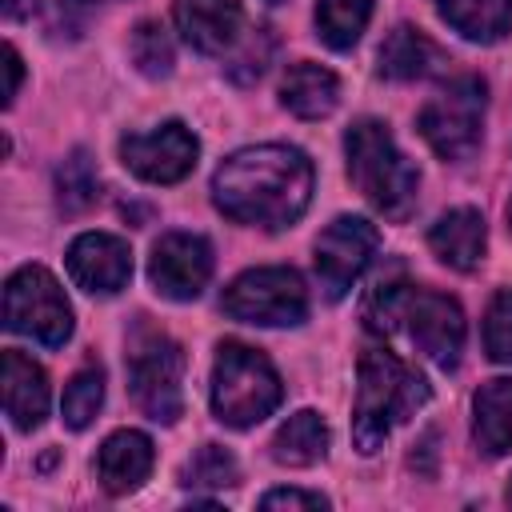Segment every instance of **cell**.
Listing matches in <instances>:
<instances>
[{
  "mask_svg": "<svg viewBox=\"0 0 512 512\" xmlns=\"http://www.w3.org/2000/svg\"><path fill=\"white\" fill-rule=\"evenodd\" d=\"M284 396L276 368L248 344L224 340L212 364V412L228 428L260 424Z\"/></svg>",
  "mask_w": 512,
  "mask_h": 512,
  "instance_id": "cell-4",
  "label": "cell"
},
{
  "mask_svg": "<svg viewBox=\"0 0 512 512\" xmlns=\"http://www.w3.org/2000/svg\"><path fill=\"white\" fill-rule=\"evenodd\" d=\"M4 72H8L4 104H12V100H16V92H20V76H24V68H20V52H16L12 44H4Z\"/></svg>",
  "mask_w": 512,
  "mask_h": 512,
  "instance_id": "cell-31",
  "label": "cell"
},
{
  "mask_svg": "<svg viewBox=\"0 0 512 512\" xmlns=\"http://www.w3.org/2000/svg\"><path fill=\"white\" fill-rule=\"evenodd\" d=\"M4 328L28 336L44 348H60L72 336V304L56 276L40 264H28L4 284Z\"/></svg>",
  "mask_w": 512,
  "mask_h": 512,
  "instance_id": "cell-5",
  "label": "cell"
},
{
  "mask_svg": "<svg viewBox=\"0 0 512 512\" xmlns=\"http://www.w3.org/2000/svg\"><path fill=\"white\" fill-rule=\"evenodd\" d=\"M180 376H184L180 344H172L168 336H148L144 344H136V352L128 360V388L148 420L176 424V416L184 408Z\"/></svg>",
  "mask_w": 512,
  "mask_h": 512,
  "instance_id": "cell-8",
  "label": "cell"
},
{
  "mask_svg": "<svg viewBox=\"0 0 512 512\" xmlns=\"http://www.w3.org/2000/svg\"><path fill=\"white\" fill-rule=\"evenodd\" d=\"M508 504H512V484H508Z\"/></svg>",
  "mask_w": 512,
  "mask_h": 512,
  "instance_id": "cell-34",
  "label": "cell"
},
{
  "mask_svg": "<svg viewBox=\"0 0 512 512\" xmlns=\"http://www.w3.org/2000/svg\"><path fill=\"white\" fill-rule=\"evenodd\" d=\"M324 452H328V424L312 408L292 412L272 436V460L288 464V468H308V464L324 460Z\"/></svg>",
  "mask_w": 512,
  "mask_h": 512,
  "instance_id": "cell-21",
  "label": "cell"
},
{
  "mask_svg": "<svg viewBox=\"0 0 512 512\" xmlns=\"http://www.w3.org/2000/svg\"><path fill=\"white\" fill-rule=\"evenodd\" d=\"M56 196H60V208L64 212H84L96 204L100 196V176H96V164L84 148H76L60 168H56Z\"/></svg>",
  "mask_w": 512,
  "mask_h": 512,
  "instance_id": "cell-24",
  "label": "cell"
},
{
  "mask_svg": "<svg viewBox=\"0 0 512 512\" xmlns=\"http://www.w3.org/2000/svg\"><path fill=\"white\" fill-rule=\"evenodd\" d=\"M260 508H328L320 492H300V488H272L264 492Z\"/></svg>",
  "mask_w": 512,
  "mask_h": 512,
  "instance_id": "cell-30",
  "label": "cell"
},
{
  "mask_svg": "<svg viewBox=\"0 0 512 512\" xmlns=\"http://www.w3.org/2000/svg\"><path fill=\"white\" fill-rule=\"evenodd\" d=\"M268 56H272V32H268V28H256L252 44L236 56V64L228 68V76L240 80V84H248V80H256V76L268 68Z\"/></svg>",
  "mask_w": 512,
  "mask_h": 512,
  "instance_id": "cell-29",
  "label": "cell"
},
{
  "mask_svg": "<svg viewBox=\"0 0 512 512\" xmlns=\"http://www.w3.org/2000/svg\"><path fill=\"white\" fill-rule=\"evenodd\" d=\"M472 436L484 456L512 452V380H488L472 396Z\"/></svg>",
  "mask_w": 512,
  "mask_h": 512,
  "instance_id": "cell-19",
  "label": "cell"
},
{
  "mask_svg": "<svg viewBox=\"0 0 512 512\" xmlns=\"http://www.w3.org/2000/svg\"><path fill=\"white\" fill-rule=\"evenodd\" d=\"M356 412H352V440L360 456L384 448L388 432L412 420L428 404V384L420 372L400 364L384 348H364L356 368Z\"/></svg>",
  "mask_w": 512,
  "mask_h": 512,
  "instance_id": "cell-2",
  "label": "cell"
},
{
  "mask_svg": "<svg viewBox=\"0 0 512 512\" xmlns=\"http://www.w3.org/2000/svg\"><path fill=\"white\" fill-rule=\"evenodd\" d=\"M68 276L92 296H112L132 280V252L112 232H84L68 244Z\"/></svg>",
  "mask_w": 512,
  "mask_h": 512,
  "instance_id": "cell-13",
  "label": "cell"
},
{
  "mask_svg": "<svg viewBox=\"0 0 512 512\" xmlns=\"http://www.w3.org/2000/svg\"><path fill=\"white\" fill-rule=\"evenodd\" d=\"M480 120H484V80L460 76L420 108V136L436 156L468 160L480 144Z\"/></svg>",
  "mask_w": 512,
  "mask_h": 512,
  "instance_id": "cell-7",
  "label": "cell"
},
{
  "mask_svg": "<svg viewBox=\"0 0 512 512\" xmlns=\"http://www.w3.org/2000/svg\"><path fill=\"white\" fill-rule=\"evenodd\" d=\"M436 64H440V48L412 24L392 28L388 40L380 44V76H388V80H420Z\"/></svg>",
  "mask_w": 512,
  "mask_h": 512,
  "instance_id": "cell-22",
  "label": "cell"
},
{
  "mask_svg": "<svg viewBox=\"0 0 512 512\" xmlns=\"http://www.w3.org/2000/svg\"><path fill=\"white\" fill-rule=\"evenodd\" d=\"M100 404H104V372H100V368H84V372H76L72 384L64 388V404H60L64 424L76 428V432L88 428V424L96 420Z\"/></svg>",
  "mask_w": 512,
  "mask_h": 512,
  "instance_id": "cell-25",
  "label": "cell"
},
{
  "mask_svg": "<svg viewBox=\"0 0 512 512\" xmlns=\"http://www.w3.org/2000/svg\"><path fill=\"white\" fill-rule=\"evenodd\" d=\"M212 276V248L196 232H164L148 256V280L168 300H196Z\"/></svg>",
  "mask_w": 512,
  "mask_h": 512,
  "instance_id": "cell-12",
  "label": "cell"
},
{
  "mask_svg": "<svg viewBox=\"0 0 512 512\" xmlns=\"http://www.w3.org/2000/svg\"><path fill=\"white\" fill-rule=\"evenodd\" d=\"M0 384H4V416L12 420V428H20V432L40 428L44 416H48V376H44V368L32 356L8 348L4 360H0Z\"/></svg>",
  "mask_w": 512,
  "mask_h": 512,
  "instance_id": "cell-14",
  "label": "cell"
},
{
  "mask_svg": "<svg viewBox=\"0 0 512 512\" xmlns=\"http://www.w3.org/2000/svg\"><path fill=\"white\" fill-rule=\"evenodd\" d=\"M436 12L476 44H496L512 32V0H436Z\"/></svg>",
  "mask_w": 512,
  "mask_h": 512,
  "instance_id": "cell-20",
  "label": "cell"
},
{
  "mask_svg": "<svg viewBox=\"0 0 512 512\" xmlns=\"http://www.w3.org/2000/svg\"><path fill=\"white\" fill-rule=\"evenodd\" d=\"M132 60H136V68H140L144 76H152V80L168 76V72H172V64H176V52H172V36H168V28H164V24H156V20H144V24L132 32Z\"/></svg>",
  "mask_w": 512,
  "mask_h": 512,
  "instance_id": "cell-26",
  "label": "cell"
},
{
  "mask_svg": "<svg viewBox=\"0 0 512 512\" xmlns=\"http://www.w3.org/2000/svg\"><path fill=\"white\" fill-rule=\"evenodd\" d=\"M344 152H348V176L364 192V200L376 212L404 220L416 204L420 176L408 164V156L396 148L392 132L380 120H356L344 136Z\"/></svg>",
  "mask_w": 512,
  "mask_h": 512,
  "instance_id": "cell-3",
  "label": "cell"
},
{
  "mask_svg": "<svg viewBox=\"0 0 512 512\" xmlns=\"http://www.w3.org/2000/svg\"><path fill=\"white\" fill-rule=\"evenodd\" d=\"M508 228H512V200H508Z\"/></svg>",
  "mask_w": 512,
  "mask_h": 512,
  "instance_id": "cell-33",
  "label": "cell"
},
{
  "mask_svg": "<svg viewBox=\"0 0 512 512\" xmlns=\"http://www.w3.org/2000/svg\"><path fill=\"white\" fill-rule=\"evenodd\" d=\"M196 156H200V144L180 120H168V124H160L152 132H132V136L120 140L124 168H132L148 184L184 180L196 168Z\"/></svg>",
  "mask_w": 512,
  "mask_h": 512,
  "instance_id": "cell-11",
  "label": "cell"
},
{
  "mask_svg": "<svg viewBox=\"0 0 512 512\" xmlns=\"http://www.w3.org/2000/svg\"><path fill=\"white\" fill-rule=\"evenodd\" d=\"M176 28L196 52L220 56L240 36V0H176Z\"/></svg>",
  "mask_w": 512,
  "mask_h": 512,
  "instance_id": "cell-16",
  "label": "cell"
},
{
  "mask_svg": "<svg viewBox=\"0 0 512 512\" xmlns=\"http://www.w3.org/2000/svg\"><path fill=\"white\" fill-rule=\"evenodd\" d=\"M484 348L496 364H512V288H500L484 316Z\"/></svg>",
  "mask_w": 512,
  "mask_h": 512,
  "instance_id": "cell-28",
  "label": "cell"
},
{
  "mask_svg": "<svg viewBox=\"0 0 512 512\" xmlns=\"http://www.w3.org/2000/svg\"><path fill=\"white\" fill-rule=\"evenodd\" d=\"M380 232L364 216H336L316 240V280L328 300L348 296L360 272L372 264Z\"/></svg>",
  "mask_w": 512,
  "mask_h": 512,
  "instance_id": "cell-9",
  "label": "cell"
},
{
  "mask_svg": "<svg viewBox=\"0 0 512 512\" xmlns=\"http://www.w3.org/2000/svg\"><path fill=\"white\" fill-rule=\"evenodd\" d=\"M268 4H284V0H268Z\"/></svg>",
  "mask_w": 512,
  "mask_h": 512,
  "instance_id": "cell-35",
  "label": "cell"
},
{
  "mask_svg": "<svg viewBox=\"0 0 512 512\" xmlns=\"http://www.w3.org/2000/svg\"><path fill=\"white\" fill-rule=\"evenodd\" d=\"M240 480V468H236V456L220 444H204L192 464L184 468V484L188 488H228Z\"/></svg>",
  "mask_w": 512,
  "mask_h": 512,
  "instance_id": "cell-27",
  "label": "cell"
},
{
  "mask_svg": "<svg viewBox=\"0 0 512 512\" xmlns=\"http://www.w3.org/2000/svg\"><path fill=\"white\" fill-rule=\"evenodd\" d=\"M28 8H32V0H4V12L16 20V16H28Z\"/></svg>",
  "mask_w": 512,
  "mask_h": 512,
  "instance_id": "cell-32",
  "label": "cell"
},
{
  "mask_svg": "<svg viewBox=\"0 0 512 512\" xmlns=\"http://www.w3.org/2000/svg\"><path fill=\"white\" fill-rule=\"evenodd\" d=\"M152 460H156L152 440L136 428H120L96 452V480L108 496H128L148 480Z\"/></svg>",
  "mask_w": 512,
  "mask_h": 512,
  "instance_id": "cell-15",
  "label": "cell"
},
{
  "mask_svg": "<svg viewBox=\"0 0 512 512\" xmlns=\"http://www.w3.org/2000/svg\"><path fill=\"white\" fill-rule=\"evenodd\" d=\"M220 308L244 324L292 328L308 316V292H304L300 272L292 268H252L224 288Z\"/></svg>",
  "mask_w": 512,
  "mask_h": 512,
  "instance_id": "cell-6",
  "label": "cell"
},
{
  "mask_svg": "<svg viewBox=\"0 0 512 512\" xmlns=\"http://www.w3.org/2000/svg\"><path fill=\"white\" fill-rule=\"evenodd\" d=\"M428 244H432V252H436L448 268L472 272V268L484 260V248H488L484 216H480L476 208H452V212H444V216L428 228Z\"/></svg>",
  "mask_w": 512,
  "mask_h": 512,
  "instance_id": "cell-17",
  "label": "cell"
},
{
  "mask_svg": "<svg viewBox=\"0 0 512 512\" xmlns=\"http://www.w3.org/2000/svg\"><path fill=\"white\" fill-rule=\"evenodd\" d=\"M372 16V0H320L316 4V32L328 48L344 52L360 40V32L368 28Z\"/></svg>",
  "mask_w": 512,
  "mask_h": 512,
  "instance_id": "cell-23",
  "label": "cell"
},
{
  "mask_svg": "<svg viewBox=\"0 0 512 512\" xmlns=\"http://www.w3.org/2000/svg\"><path fill=\"white\" fill-rule=\"evenodd\" d=\"M340 100V80L336 72H328L324 64H312V60H300L284 72V84H280V104L300 116V120H320L336 108Z\"/></svg>",
  "mask_w": 512,
  "mask_h": 512,
  "instance_id": "cell-18",
  "label": "cell"
},
{
  "mask_svg": "<svg viewBox=\"0 0 512 512\" xmlns=\"http://www.w3.org/2000/svg\"><path fill=\"white\" fill-rule=\"evenodd\" d=\"M400 320L412 336V344L436 364V368H456L464 352V312L456 300L428 292V288H408L400 300Z\"/></svg>",
  "mask_w": 512,
  "mask_h": 512,
  "instance_id": "cell-10",
  "label": "cell"
},
{
  "mask_svg": "<svg viewBox=\"0 0 512 512\" xmlns=\"http://www.w3.org/2000/svg\"><path fill=\"white\" fill-rule=\"evenodd\" d=\"M212 200L236 224L288 228L312 200V164L288 144L240 148L216 168Z\"/></svg>",
  "mask_w": 512,
  "mask_h": 512,
  "instance_id": "cell-1",
  "label": "cell"
}]
</instances>
